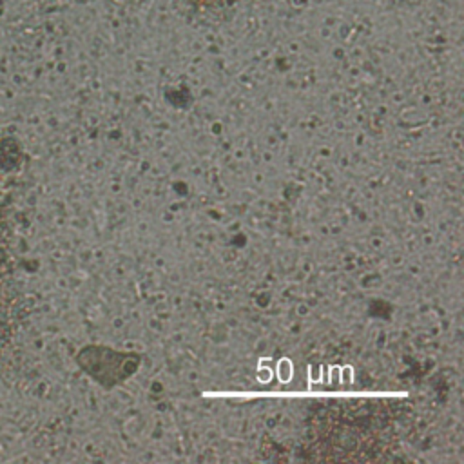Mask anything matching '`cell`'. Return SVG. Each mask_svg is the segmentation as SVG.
I'll list each match as a JSON object with an SVG mask.
<instances>
[{
	"label": "cell",
	"instance_id": "cell-1",
	"mask_svg": "<svg viewBox=\"0 0 464 464\" xmlns=\"http://www.w3.org/2000/svg\"><path fill=\"white\" fill-rule=\"evenodd\" d=\"M141 353L118 350L112 346H85L78 355V364L98 384L111 390L127 382L141 366Z\"/></svg>",
	"mask_w": 464,
	"mask_h": 464
},
{
	"label": "cell",
	"instance_id": "cell-2",
	"mask_svg": "<svg viewBox=\"0 0 464 464\" xmlns=\"http://www.w3.org/2000/svg\"><path fill=\"white\" fill-rule=\"evenodd\" d=\"M13 292V268H11V248H9V227H7V207L0 198V319L9 310Z\"/></svg>",
	"mask_w": 464,
	"mask_h": 464
}]
</instances>
